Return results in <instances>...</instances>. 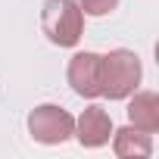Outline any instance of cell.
<instances>
[{
    "instance_id": "obj_1",
    "label": "cell",
    "mask_w": 159,
    "mask_h": 159,
    "mask_svg": "<svg viewBox=\"0 0 159 159\" xmlns=\"http://www.w3.org/2000/svg\"><path fill=\"white\" fill-rule=\"evenodd\" d=\"M41 28L56 47H75L84 34V13L78 0H47L41 7Z\"/></svg>"
},
{
    "instance_id": "obj_2",
    "label": "cell",
    "mask_w": 159,
    "mask_h": 159,
    "mask_svg": "<svg viewBox=\"0 0 159 159\" xmlns=\"http://www.w3.org/2000/svg\"><path fill=\"white\" fill-rule=\"evenodd\" d=\"M140 84V59L134 50H109L103 56V97L125 100Z\"/></svg>"
},
{
    "instance_id": "obj_3",
    "label": "cell",
    "mask_w": 159,
    "mask_h": 159,
    "mask_svg": "<svg viewBox=\"0 0 159 159\" xmlns=\"http://www.w3.org/2000/svg\"><path fill=\"white\" fill-rule=\"evenodd\" d=\"M72 131H75V119L62 106L44 103L28 112V134L38 143H62L72 137Z\"/></svg>"
},
{
    "instance_id": "obj_4",
    "label": "cell",
    "mask_w": 159,
    "mask_h": 159,
    "mask_svg": "<svg viewBox=\"0 0 159 159\" xmlns=\"http://www.w3.org/2000/svg\"><path fill=\"white\" fill-rule=\"evenodd\" d=\"M69 84L78 97H103V56L100 53H75L69 62Z\"/></svg>"
},
{
    "instance_id": "obj_5",
    "label": "cell",
    "mask_w": 159,
    "mask_h": 159,
    "mask_svg": "<svg viewBox=\"0 0 159 159\" xmlns=\"http://www.w3.org/2000/svg\"><path fill=\"white\" fill-rule=\"evenodd\" d=\"M72 134L78 137L81 147H103L112 137V119H109V112L103 106H88L75 119V131Z\"/></svg>"
},
{
    "instance_id": "obj_6",
    "label": "cell",
    "mask_w": 159,
    "mask_h": 159,
    "mask_svg": "<svg viewBox=\"0 0 159 159\" xmlns=\"http://www.w3.org/2000/svg\"><path fill=\"white\" fill-rule=\"evenodd\" d=\"M128 122L131 128H140L147 134L159 131V97L153 91H137L128 103Z\"/></svg>"
},
{
    "instance_id": "obj_7",
    "label": "cell",
    "mask_w": 159,
    "mask_h": 159,
    "mask_svg": "<svg viewBox=\"0 0 159 159\" xmlns=\"http://www.w3.org/2000/svg\"><path fill=\"white\" fill-rule=\"evenodd\" d=\"M112 153L119 156V159H147L150 153H153V140H150V134L147 131H140V128H112Z\"/></svg>"
},
{
    "instance_id": "obj_8",
    "label": "cell",
    "mask_w": 159,
    "mask_h": 159,
    "mask_svg": "<svg viewBox=\"0 0 159 159\" xmlns=\"http://www.w3.org/2000/svg\"><path fill=\"white\" fill-rule=\"evenodd\" d=\"M78 7L84 16H106L119 7V0H78Z\"/></svg>"
}]
</instances>
